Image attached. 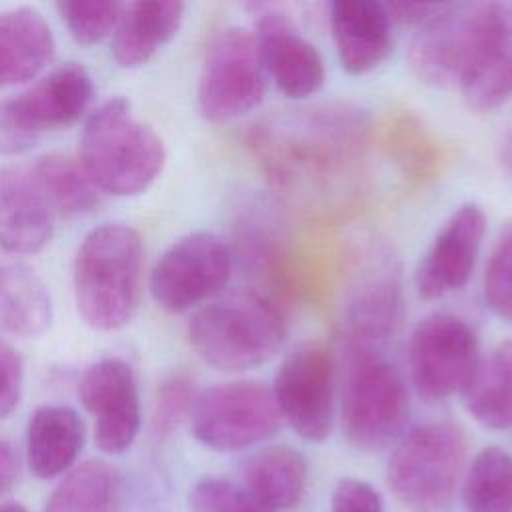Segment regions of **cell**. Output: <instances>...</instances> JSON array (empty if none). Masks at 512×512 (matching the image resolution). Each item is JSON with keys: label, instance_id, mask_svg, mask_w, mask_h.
<instances>
[{"label": "cell", "instance_id": "1", "mask_svg": "<svg viewBox=\"0 0 512 512\" xmlns=\"http://www.w3.org/2000/svg\"><path fill=\"white\" fill-rule=\"evenodd\" d=\"M142 286L144 246L134 228L102 224L86 234L74 258V296L90 328H124L138 312Z\"/></svg>", "mask_w": 512, "mask_h": 512}, {"label": "cell", "instance_id": "2", "mask_svg": "<svg viewBox=\"0 0 512 512\" xmlns=\"http://www.w3.org/2000/svg\"><path fill=\"white\" fill-rule=\"evenodd\" d=\"M166 160L162 138L138 120L124 98L90 114L80 138V164L98 190L136 196L152 186Z\"/></svg>", "mask_w": 512, "mask_h": 512}, {"label": "cell", "instance_id": "3", "mask_svg": "<svg viewBox=\"0 0 512 512\" xmlns=\"http://www.w3.org/2000/svg\"><path fill=\"white\" fill-rule=\"evenodd\" d=\"M408 416L404 378L382 348L346 344L340 424L348 444L366 452L380 450L404 432Z\"/></svg>", "mask_w": 512, "mask_h": 512}, {"label": "cell", "instance_id": "4", "mask_svg": "<svg viewBox=\"0 0 512 512\" xmlns=\"http://www.w3.org/2000/svg\"><path fill=\"white\" fill-rule=\"evenodd\" d=\"M288 334L278 306L254 294L212 302L188 324L194 352L210 366L242 372L278 354Z\"/></svg>", "mask_w": 512, "mask_h": 512}, {"label": "cell", "instance_id": "5", "mask_svg": "<svg viewBox=\"0 0 512 512\" xmlns=\"http://www.w3.org/2000/svg\"><path fill=\"white\" fill-rule=\"evenodd\" d=\"M466 452V434L456 422L418 424L402 436L388 460V486L414 512H444L462 480Z\"/></svg>", "mask_w": 512, "mask_h": 512}, {"label": "cell", "instance_id": "6", "mask_svg": "<svg viewBox=\"0 0 512 512\" xmlns=\"http://www.w3.org/2000/svg\"><path fill=\"white\" fill-rule=\"evenodd\" d=\"M94 94L88 70L66 62L22 94L0 102V154L30 150L42 134L70 128Z\"/></svg>", "mask_w": 512, "mask_h": 512}, {"label": "cell", "instance_id": "7", "mask_svg": "<svg viewBox=\"0 0 512 512\" xmlns=\"http://www.w3.org/2000/svg\"><path fill=\"white\" fill-rule=\"evenodd\" d=\"M192 432L200 444L216 452H236L272 438L282 416L272 388L258 380H234L196 394Z\"/></svg>", "mask_w": 512, "mask_h": 512}, {"label": "cell", "instance_id": "8", "mask_svg": "<svg viewBox=\"0 0 512 512\" xmlns=\"http://www.w3.org/2000/svg\"><path fill=\"white\" fill-rule=\"evenodd\" d=\"M478 364V336L464 318L450 312H432L412 328L408 368L420 398L440 402L462 394Z\"/></svg>", "mask_w": 512, "mask_h": 512}, {"label": "cell", "instance_id": "9", "mask_svg": "<svg viewBox=\"0 0 512 512\" xmlns=\"http://www.w3.org/2000/svg\"><path fill=\"white\" fill-rule=\"evenodd\" d=\"M266 94V74L254 32L234 26L214 36L198 80V108L210 122L252 112Z\"/></svg>", "mask_w": 512, "mask_h": 512}, {"label": "cell", "instance_id": "10", "mask_svg": "<svg viewBox=\"0 0 512 512\" xmlns=\"http://www.w3.org/2000/svg\"><path fill=\"white\" fill-rule=\"evenodd\" d=\"M492 2L442 4L418 28L408 60L416 78L434 88L460 86L480 48Z\"/></svg>", "mask_w": 512, "mask_h": 512}, {"label": "cell", "instance_id": "11", "mask_svg": "<svg viewBox=\"0 0 512 512\" xmlns=\"http://www.w3.org/2000/svg\"><path fill=\"white\" fill-rule=\"evenodd\" d=\"M336 360L322 342H302L290 350L274 374L272 394L292 430L310 442L330 436L334 422Z\"/></svg>", "mask_w": 512, "mask_h": 512}, {"label": "cell", "instance_id": "12", "mask_svg": "<svg viewBox=\"0 0 512 512\" xmlns=\"http://www.w3.org/2000/svg\"><path fill=\"white\" fill-rule=\"evenodd\" d=\"M232 274L228 246L210 232H192L176 240L156 260L150 292L168 312H186L222 292Z\"/></svg>", "mask_w": 512, "mask_h": 512}, {"label": "cell", "instance_id": "13", "mask_svg": "<svg viewBox=\"0 0 512 512\" xmlns=\"http://www.w3.org/2000/svg\"><path fill=\"white\" fill-rule=\"evenodd\" d=\"M78 396L96 420V444L106 454L132 446L140 430V396L134 370L120 358L94 362L80 378Z\"/></svg>", "mask_w": 512, "mask_h": 512}, {"label": "cell", "instance_id": "14", "mask_svg": "<svg viewBox=\"0 0 512 512\" xmlns=\"http://www.w3.org/2000/svg\"><path fill=\"white\" fill-rule=\"evenodd\" d=\"M486 232V216L478 204L458 206L422 254L414 284L422 298L436 300L462 290L476 266Z\"/></svg>", "mask_w": 512, "mask_h": 512}, {"label": "cell", "instance_id": "15", "mask_svg": "<svg viewBox=\"0 0 512 512\" xmlns=\"http://www.w3.org/2000/svg\"><path fill=\"white\" fill-rule=\"evenodd\" d=\"M256 46L264 74L288 98H308L324 84V60L282 12L266 10L256 22Z\"/></svg>", "mask_w": 512, "mask_h": 512}, {"label": "cell", "instance_id": "16", "mask_svg": "<svg viewBox=\"0 0 512 512\" xmlns=\"http://www.w3.org/2000/svg\"><path fill=\"white\" fill-rule=\"evenodd\" d=\"M330 28L340 66L348 74L360 76L378 68L392 50V20L382 2H332Z\"/></svg>", "mask_w": 512, "mask_h": 512}, {"label": "cell", "instance_id": "17", "mask_svg": "<svg viewBox=\"0 0 512 512\" xmlns=\"http://www.w3.org/2000/svg\"><path fill=\"white\" fill-rule=\"evenodd\" d=\"M52 218L32 170L0 166V248L10 254L42 250L52 238Z\"/></svg>", "mask_w": 512, "mask_h": 512}, {"label": "cell", "instance_id": "18", "mask_svg": "<svg viewBox=\"0 0 512 512\" xmlns=\"http://www.w3.org/2000/svg\"><path fill=\"white\" fill-rule=\"evenodd\" d=\"M474 112H490L512 94V2H492V14L472 66L460 82Z\"/></svg>", "mask_w": 512, "mask_h": 512}, {"label": "cell", "instance_id": "19", "mask_svg": "<svg viewBox=\"0 0 512 512\" xmlns=\"http://www.w3.org/2000/svg\"><path fill=\"white\" fill-rule=\"evenodd\" d=\"M54 52V34L40 12H0V90L36 78L52 62Z\"/></svg>", "mask_w": 512, "mask_h": 512}, {"label": "cell", "instance_id": "20", "mask_svg": "<svg viewBox=\"0 0 512 512\" xmlns=\"http://www.w3.org/2000/svg\"><path fill=\"white\" fill-rule=\"evenodd\" d=\"M308 486V462L292 446H266L242 466V490L264 510L296 508Z\"/></svg>", "mask_w": 512, "mask_h": 512}, {"label": "cell", "instance_id": "21", "mask_svg": "<svg viewBox=\"0 0 512 512\" xmlns=\"http://www.w3.org/2000/svg\"><path fill=\"white\" fill-rule=\"evenodd\" d=\"M186 6L176 0L126 4L114 30L112 56L122 68L144 66L178 32Z\"/></svg>", "mask_w": 512, "mask_h": 512}, {"label": "cell", "instance_id": "22", "mask_svg": "<svg viewBox=\"0 0 512 512\" xmlns=\"http://www.w3.org/2000/svg\"><path fill=\"white\" fill-rule=\"evenodd\" d=\"M84 446V422L68 406H40L28 420L26 460L38 478L66 472Z\"/></svg>", "mask_w": 512, "mask_h": 512}, {"label": "cell", "instance_id": "23", "mask_svg": "<svg viewBox=\"0 0 512 512\" xmlns=\"http://www.w3.org/2000/svg\"><path fill=\"white\" fill-rule=\"evenodd\" d=\"M400 318L402 294L398 282L390 276L364 280L346 306V344L382 348V344L396 332Z\"/></svg>", "mask_w": 512, "mask_h": 512}, {"label": "cell", "instance_id": "24", "mask_svg": "<svg viewBox=\"0 0 512 512\" xmlns=\"http://www.w3.org/2000/svg\"><path fill=\"white\" fill-rule=\"evenodd\" d=\"M462 398L466 412L484 428H512V342L498 344L480 360Z\"/></svg>", "mask_w": 512, "mask_h": 512}, {"label": "cell", "instance_id": "25", "mask_svg": "<svg viewBox=\"0 0 512 512\" xmlns=\"http://www.w3.org/2000/svg\"><path fill=\"white\" fill-rule=\"evenodd\" d=\"M52 318L50 294L24 264L0 266V328L22 338L42 334Z\"/></svg>", "mask_w": 512, "mask_h": 512}, {"label": "cell", "instance_id": "26", "mask_svg": "<svg viewBox=\"0 0 512 512\" xmlns=\"http://www.w3.org/2000/svg\"><path fill=\"white\" fill-rule=\"evenodd\" d=\"M124 482L118 468L104 460L76 466L56 486L44 512H122Z\"/></svg>", "mask_w": 512, "mask_h": 512}, {"label": "cell", "instance_id": "27", "mask_svg": "<svg viewBox=\"0 0 512 512\" xmlns=\"http://www.w3.org/2000/svg\"><path fill=\"white\" fill-rule=\"evenodd\" d=\"M32 176L52 212L66 216L88 214L100 204L98 186L80 162L64 154H46L38 158Z\"/></svg>", "mask_w": 512, "mask_h": 512}, {"label": "cell", "instance_id": "28", "mask_svg": "<svg viewBox=\"0 0 512 512\" xmlns=\"http://www.w3.org/2000/svg\"><path fill=\"white\" fill-rule=\"evenodd\" d=\"M466 512H512V454L500 446L482 448L462 478Z\"/></svg>", "mask_w": 512, "mask_h": 512}, {"label": "cell", "instance_id": "29", "mask_svg": "<svg viewBox=\"0 0 512 512\" xmlns=\"http://www.w3.org/2000/svg\"><path fill=\"white\" fill-rule=\"evenodd\" d=\"M124 2L112 0H62L56 4L60 18L78 44L90 46L116 30Z\"/></svg>", "mask_w": 512, "mask_h": 512}, {"label": "cell", "instance_id": "30", "mask_svg": "<svg viewBox=\"0 0 512 512\" xmlns=\"http://www.w3.org/2000/svg\"><path fill=\"white\" fill-rule=\"evenodd\" d=\"M196 400L194 380L188 374H170L156 390L152 424L158 436H170L186 416H190Z\"/></svg>", "mask_w": 512, "mask_h": 512}, {"label": "cell", "instance_id": "31", "mask_svg": "<svg viewBox=\"0 0 512 512\" xmlns=\"http://www.w3.org/2000/svg\"><path fill=\"white\" fill-rule=\"evenodd\" d=\"M484 300L502 320L512 324V230L502 234L484 270Z\"/></svg>", "mask_w": 512, "mask_h": 512}, {"label": "cell", "instance_id": "32", "mask_svg": "<svg viewBox=\"0 0 512 512\" xmlns=\"http://www.w3.org/2000/svg\"><path fill=\"white\" fill-rule=\"evenodd\" d=\"M192 512H268L240 486L222 478H204L190 490Z\"/></svg>", "mask_w": 512, "mask_h": 512}, {"label": "cell", "instance_id": "33", "mask_svg": "<svg viewBox=\"0 0 512 512\" xmlns=\"http://www.w3.org/2000/svg\"><path fill=\"white\" fill-rule=\"evenodd\" d=\"M330 512H386L382 494L366 480L342 478L332 494Z\"/></svg>", "mask_w": 512, "mask_h": 512}, {"label": "cell", "instance_id": "34", "mask_svg": "<svg viewBox=\"0 0 512 512\" xmlns=\"http://www.w3.org/2000/svg\"><path fill=\"white\" fill-rule=\"evenodd\" d=\"M24 366L20 354L0 336V418L14 412L22 396Z\"/></svg>", "mask_w": 512, "mask_h": 512}, {"label": "cell", "instance_id": "35", "mask_svg": "<svg viewBox=\"0 0 512 512\" xmlns=\"http://www.w3.org/2000/svg\"><path fill=\"white\" fill-rule=\"evenodd\" d=\"M390 20L392 22H400V24H408V26H422L426 24L438 10L442 4H428V2H390L384 4Z\"/></svg>", "mask_w": 512, "mask_h": 512}, {"label": "cell", "instance_id": "36", "mask_svg": "<svg viewBox=\"0 0 512 512\" xmlns=\"http://www.w3.org/2000/svg\"><path fill=\"white\" fill-rule=\"evenodd\" d=\"M20 474V458L16 448L0 438V494L6 492Z\"/></svg>", "mask_w": 512, "mask_h": 512}, {"label": "cell", "instance_id": "37", "mask_svg": "<svg viewBox=\"0 0 512 512\" xmlns=\"http://www.w3.org/2000/svg\"><path fill=\"white\" fill-rule=\"evenodd\" d=\"M500 164L504 172L512 178V130L506 132L500 142Z\"/></svg>", "mask_w": 512, "mask_h": 512}, {"label": "cell", "instance_id": "38", "mask_svg": "<svg viewBox=\"0 0 512 512\" xmlns=\"http://www.w3.org/2000/svg\"><path fill=\"white\" fill-rule=\"evenodd\" d=\"M0 512H28V510L18 502H4L0 504Z\"/></svg>", "mask_w": 512, "mask_h": 512}]
</instances>
